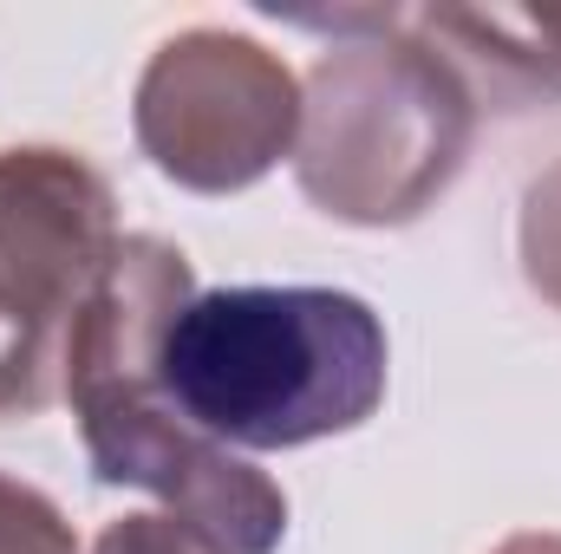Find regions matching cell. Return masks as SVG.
Masks as SVG:
<instances>
[{
	"label": "cell",
	"instance_id": "6da1fadb",
	"mask_svg": "<svg viewBox=\"0 0 561 554\" xmlns=\"http://www.w3.org/2000/svg\"><path fill=\"white\" fill-rule=\"evenodd\" d=\"M196 300L190 255L163 235H125L99 280L66 366V405L79 417L92 476L144 489L163 516L190 522L222 554H275L287 542V496L242 450L203 437L157 392V353L176 313Z\"/></svg>",
	"mask_w": 561,
	"mask_h": 554
},
{
	"label": "cell",
	"instance_id": "7a4b0ae2",
	"mask_svg": "<svg viewBox=\"0 0 561 554\" xmlns=\"http://www.w3.org/2000/svg\"><path fill=\"white\" fill-rule=\"evenodd\" d=\"M386 320L346 287L196 293L157 353L170 412L229 450H300L346 437L386 405Z\"/></svg>",
	"mask_w": 561,
	"mask_h": 554
},
{
	"label": "cell",
	"instance_id": "3957f363",
	"mask_svg": "<svg viewBox=\"0 0 561 554\" xmlns=\"http://www.w3.org/2000/svg\"><path fill=\"white\" fill-rule=\"evenodd\" d=\"M287 20L333 33L300 85V196L353 229L419 222L470 157V85L405 26V7H333Z\"/></svg>",
	"mask_w": 561,
	"mask_h": 554
},
{
	"label": "cell",
	"instance_id": "277c9868",
	"mask_svg": "<svg viewBox=\"0 0 561 554\" xmlns=\"http://www.w3.org/2000/svg\"><path fill=\"white\" fill-rule=\"evenodd\" d=\"M118 242V196L79 150H0V424L66 399L72 333Z\"/></svg>",
	"mask_w": 561,
	"mask_h": 554
},
{
	"label": "cell",
	"instance_id": "5b68a950",
	"mask_svg": "<svg viewBox=\"0 0 561 554\" xmlns=\"http://www.w3.org/2000/svg\"><path fill=\"white\" fill-rule=\"evenodd\" d=\"M138 150L196 196H236L262 183L300 143V79L249 33L190 26L170 33L138 72Z\"/></svg>",
	"mask_w": 561,
	"mask_h": 554
},
{
	"label": "cell",
	"instance_id": "8992f818",
	"mask_svg": "<svg viewBox=\"0 0 561 554\" xmlns=\"http://www.w3.org/2000/svg\"><path fill=\"white\" fill-rule=\"evenodd\" d=\"M405 26L496 112L561 99V7H405Z\"/></svg>",
	"mask_w": 561,
	"mask_h": 554
},
{
	"label": "cell",
	"instance_id": "52a82bcc",
	"mask_svg": "<svg viewBox=\"0 0 561 554\" xmlns=\"http://www.w3.org/2000/svg\"><path fill=\"white\" fill-rule=\"evenodd\" d=\"M516 255H523V275L529 287L561 307V163L542 170L523 196V222H516Z\"/></svg>",
	"mask_w": 561,
	"mask_h": 554
},
{
	"label": "cell",
	"instance_id": "ba28073f",
	"mask_svg": "<svg viewBox=\"0 0 561 554\" xmlns=\"http://www.w3.org/2000/svg\"><path fill=\"white\" fill-rule=\"evenodd\" d=\"M0 554H79L59 503L0 470Z\"/></svg>",
	"mask_w": 561,
	"mask_h": 554
},
{
	"label": "cell",
	"instance_id": "9c48e42d",
	"mask_svg": "<svg viewBox=\"0 0 561 554\" xmlns=\"http://www.w3.org/2000/svg\"><path fill=\"white\" fill-rule=\"evenodd\" d=\"M92 554H222L209 535H196L176 516H118L99 529Z\"/></svg>",
	"mask_w": 561,
	"mask_h": 554
},
{
	"label": "cell",
	"instance_id": "30bf717a",
	"mask_svg": "<svg viewBox=\"0 0 561 554\" xmlns=\"http://www.w3.org/2000/svg\"><path fill=\"white\" fill-rule=\"evenodd\" d=\"M490 554H561V535L556 529H523V535H510L503 549H490Z\"/></svg>",
	"mask_w": 561,
	"mask_h": 554
}]
</instances>
